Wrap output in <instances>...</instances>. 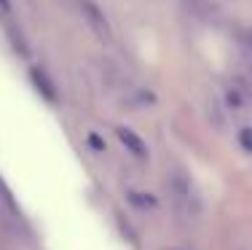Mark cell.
<instances>
[{"label":"cell","instance_id":"277c9868","mask_svg":"<svg viewBox=\"0 0 252 250\" xmlns=\"http://www.w3.org/2000/svg\"><path fill=\"white\" fill-rule=\"evenodd\" d=\"M239 143H242L244 151L252 153V129H242V132H239Z\"/></svg>","mask_w":252,"mask_h":250},{"label":"cell","instance_id":"6da1fadb","mask_svg":"<svg viewBox=\"0 0 252 250\" xmlns=\"http://www.w3.org/2000/svg\"><path fill=\"white\" fill-rule=\"evenodd\" d=\"M78 8H81V14L86 16L89 25L97 30L99 35H107V19H105V14H102L92 0H78Z\"/></svg>","mask_w":252,"mask_h":250},{"label":"cell","instance_id":"3957f363","mask_svg":"<svg viewBox=\"0 0 252 250\" xmlns=\"http://www.w3.org/2000/svg\"><path fill=\"white\" fill-rule=\"evenodd\" d=\"M188 3H190V8H193L196 14H207V11L215 5V3H209V0H188Z\"/></svg>","mask_w":252,"mask_h":250},{"label":"cell","instance_id":"8992f818","mask_svg":"<svg viewBox=\"0 0 252 250\" xmlns=\"http://www.w3.org/2000/svg\"><path fill=\"white\" fill-rule=\"evenodd\" d=\"M244 40H247V46H250V51H252V33H247V35H244Z\"/></svg>","mask_w":252,"mask_h":250},{"label":"cell","instance_id":"5b68a950","mask_svg":"<svg viewBox=\"0 0 252 250\" xmlns=\"http://www.w3.org/2000/svg\"><path fill=\"white\" fill-rule=\"evenodd\" d=\"M134 202L142 207H153V196H142V194H134Z\"/></svg>","mask_w":252,"mask_h":250},{"label":"cell","instance_id":"7a4b0ae2","mask_svg":"<svg viewBox=\"0 0 252 250\" xmlns=\"http://www.w3.org/2000/svg\"><path fill=\"white\" fill-rule=\"evenodd\" d=\"M118 138H121V143L126 148H129L131 153H134L137 159H145L148 156V148H145V143H142L140 138H137L131 129H118Z\"/></svg>","mask_w":252,"mask_h":250}]
</instances>
